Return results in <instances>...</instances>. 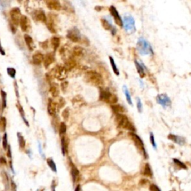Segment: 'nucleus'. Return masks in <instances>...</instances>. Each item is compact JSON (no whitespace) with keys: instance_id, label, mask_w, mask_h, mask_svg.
<instances>
[{"instance_id":"nucleus-33","label":"nucleus","mask_w":191,"mask_h":191,"mask_svg":"<svg viewBox=\"0 0 191 191\" xmlns=\"http://www.w3.org/2000/svg\"><path fill=\"white\" fill-rule=\"evenodd\" d=\"M109 59H110V65L112 66V69H113V71L114 72V73L116 74V75H119V72L118 68L117 67V65H116V64H115V62H114L113 57H109Z\"/></svg>"},{"instance_id":"nucleus-27","label":"nucleus","mask_w":191,"mask_h":191,"mask_svg":"<svg viewBox=\"0 0 191 191\" xmlns=\"http://www.w3.org/2000/svg\"><path fill=\"white\" fill-rule=\"evenodd\" d=\"M51 44L54 50H57V49L59 47L60 45V39L57 37H53L51 39Z\"/></svg>"},{"instance_id":"nucleus-5","label":"nucleus","mask_w":191,"mask_h":191,"mask_svg":"<svg viewBox=\"0 0 191 191\" xmlns=\"http://www.w3.org/2000/svg\"><path fill=\"white\" fill-rule=\"evenodd\" d=\"M129 135H130L131 138L132 139V140L134 141V144H135V146H137V148L142 152L145 158H147V154L146 152V150H145L144 144H143V142L142 141V140L140 138V137H138L137 134H134L133 132H131Z\"/></svg>"},{"instance_id":"nucleus-21","label":"nucleus","mask_w":191,"mask_h":191,"mask_svg":"<svg viewBox=\"0 0 191 191\" xmlns=\"http://www.w3.org/2000/svg\"><path fill=\"white\" fill-rule=\"evenodd\" d=\"M24 39L29 50L32 51L33 49H34V43L32 38L28 34H25V35H24Z\"/></svg>"},{"instance_id":"nucleus-13","label":"nucleus","mask_w":191,"mask_h":191,"mask_svg":"<svg viewBox=\"0 0 191 191\" xmlns=\"http://www.w3.org/2000/svg\"><path fill=\"white\" fill-rule=\"evenodd\" d=\"M85 55V50L84 49L81 47V46H76L73 47V49L72 50V56L73 58H79V57H83V55Z\"/></svg>"},{"instance_id":"nucleus-8","label":"nucleus","mask_w":191,"mask_h":191,"mask_svg":"<svg viewBox=\"0 0 191 191\" xmlns=\"http://www.w3.org/2000/svg\"><path fill=\"white\" fill-rule=\"evenodd\" d=\"M67 37L74 43H78L81 41V34L77 29H70L67 33Z\"/></svg>"},{"instance_id":"nucleus-49","label":"nucleus","mask_w":191,"mask_h":191,"mask_svg":"<svg viewBox=\"0 0 191 191\" xmlns=\"http://www.w3.org/2000/svg\"><path fill=\"white\" fill-rule=\"evenodd\" d=\"M11 191H17L16 184L14 183V181L13 180H11Z\"/></svg>"},{"instance_id":"nucleus-11","label":"nucleus","mask_w":191,"mask_h":191,"mask_svg":"<svg viewBox=\"0 0 191 191\" xmlns=\"http://www.w3.org/2000/svg\"><path fill=\"white\" fill-rule=\"evenodd\" d=\"M110 12L111 15L113 16L114 19V21L116 23V24L118 25L119 26H122V20L121 19V16H119V13H118L117 10L114 8V6H110Z\"/></svg>"},{"instance_id":"nucleus-15","label":"nucleus","mask_w":191,"mask_h":191,"mask_svg":"<svg viewBox=\"0 0 191 191\" xmlns=\"http://www.w3.org/2000/svg\"><path fill=\"white\" fill-rule=\"evenodd\" d=\"M111 95H112V94L109 92L108 90L101 89L100 90V94H99V99H100V100H102L103 102L108 103Z\"/></svg>"},{"instance_id":"nucleus-3","label":"nucleus","mask_w":191,"mask_h":191,"mask_svg":"<svg viewBox=\"0 0 191 191\" xmlns=\"http://www.w3.org/2000/svg\"><path fill=\"white\" fill-rule=\"evenodd\" d=\"M137 49L138 52L143 55H151L153 53L152 48L151 45L148 43V41H146L144 38L140 37L137 41Z\"/></svg>"},{"instance_id":"nucleus-19","label":"nucleus","mask_w":191,"mask_h":191,"mask_svg":"<svg viewBox=\"0 0 191 191\" xmlns=\"http://www.w3.org/2000/svg\"><path fill=\"white\" fill-rule=\"evenodd\" d=\"M57 104L55 102H54L52 99H49V104H48V112L49 115H55L56 111H57Z\"/></svg>"},{"instance_id":"nucleus-37","label":"nucleus","mask_w":191,"mask_h":191,"mask_svg":"<svg viewBox=\"0 0 191 191\" xmlns=\"http://www.w3.org/2000/svg\"><path fill=\"white\" fill-rule=\"evenodd\" d=\"M66 131V126L64 122H61L60 125V129H59V132L61 134H65Z\"/></svg>"},{"instance_id":"nucleus-52","label":"nucleus","mask_w":191,"mask_h":191,"mask_svg":"<svg viewBox=\"0 0 191 191\" xmlns=\"http://www.w3.org/2000/svg\"><path fill=\"white\" fill-rule=\"evenodd\" d=\"M0 163H6V161H5L4 158H0Z\"/></svg>"},{"instance_id":"nucleus-39","label":"nucleus","mask_w":191,"mask_h":191,"mask_svg":"<svg viewBox=\"0 0 191 191\" xmlns=\"http://www.w3.org/2000/svg\"><path fill=\"white\" fill-rule=\"evenodd\" d=\"M2 146L3 149L6 150L8 149V138H7V134H5L3 136V140H2Z\"/></svg>"},{"instance_id":"nucleus-17","label":"nucleus","mask_w":191,"mask_h":191,"mask_svg":"<svg viewBox=\"0 0 191 191\" xmlns=\"http://www.w3.org/2000/svg\"><path fill=\"white\" fill-rule=\"evenodd\" d=\"M76 66V61L75 59L73 58V57H69L68 59H66V61H65V68L68 71L71 70L72 69H73L74 67Z\"/></svg>"},{"instance_id":"nucleus-16","label":"nucleus","mask_w":191,"mask_h":191,"mask_svg":"<svg viewBox=\"0 0 191 191\" xmlns=\"http://www.w3.org/2000/svg\"><path fill=\"white\" fill-rule=\"evenodd\" d=\"M54 61H55V57H54L53 54H52V53L46 54V56L44 57V61H43L45 68H48Z\"/></svg>"},{"instance_id":"nucleus-53","label":"nucleus","mask_w":191,"mask_h":191,"mask_svg":"<svg viewBox=\"0 0 191 191\" xmlns=\"http://www.w3.org/2000/svg\"><path fill=\"white\" fill-rule=\"evenodd\" d=\"M0 52L2 53V55H5V51L2 49V46H0Z\"/></svg>"},{"instance_id":"nucleus-24","label":"nucleus","mask_w":191,"mask_h":191,"mask_svg":"<svg viewBox=\"0 0 191 191\" xmlns=\"http://www.w3.org/2000/svg\"><path fill=\"white\" fill-rule=\"evenodd\" d=\"M71 175H72L73 182H75L79 175V171L78 170L77 168L75 167V166H74L73 163L71 164Z\"/></svg>"},{"instance_id":"nucleus-20","label":"nucleus","mask_w":191,"mask_h":191,"mask_svg":"<svg viewBox=\"0 0 191 191\" xmlns=\"http://www.w3.org/2000/svg\"><path fill=\"white\" fill-rule=\"evenodd\" d=\"M168 137L170 140H172L173 142L178 143L179 145H183L185 143V139L182 137H179V136H176L174 134H170L168 136Z\"/></svg>"},{"instance_id":"nucleus-41","label":"nucleus","mask_w":191,"mask_h":191,"mask_svg":"<svg viewBox=\"0 0 191 191\" xmlns=\"http://www.w3.org/2000/svg\"><path fill=\"white\" fill-rule=\"evenodd\" d=\"M69 108H66V109H64V110H63V112H62V117H63V118H64V119H67L69 118Z\"/></svg>"},{"instance_id":"nucleus-32","label":"nucleus","mask_w":191,"mask_h":191,"mask_svg":"<svg viewBox=\"0 0 191 191\" xmlns=\"http://www.w3.org/2000/svg\"><path fill=\"white\" fill-rule=\"evenodd\" d=\"M47 164L49 165V167L51 168V170L53 171V172H57V167H56V165H55V163L54 162V161H53L52 158H48L47 159Z\"/></svg>"},{"instance_id":"nucleus-23","label":"nucleus","mask_w":191,"mask_h":191,"mask_svg":"<svg viewBox=\"0 0 191 191\" xmlns=\"http://www.w3.org/2000/svg\"><path fill=\"white\" fill-rule=\"evenodd\" d=\"M49 92L50 94H52L53 97H57L59 94V87L58 86L55 84V83H53L51 85L50 87V89H49Z\"/></svg>"},{"instance_id":"nucleus-46","label":"nucleus","mask_w":191,"mask_h":191,"mask_svg":"<svg viewBox=\"0 0 191 191\" xmlns=\"http://www.w3.org/2000/svg\"><path fill=\"white\" fill-rule=\"evenodd\" d=\"M64 105H65V100L63 99V98H61L60 99V100H59V103H58V108L59 109H61V108H62L64 106Z\"/></svg>"},{"instance_id":"nucleus-30","label":"nucleus","mask_w":191,"mask_h":191,"mask_svg":"<svg viewBox=\"0 0 191 191\" xmlns=\"http://www.w3.org/2000/svg\"><path fill=\"white\" fill-rule=\"evenodd\" d=\"M101 23H102L103 28L106 29L107 31H111V29H113L111 24H110V23L107 20H105V19H102V20H101Z\"/></svg>"},{"instance_id":"nucleus-51","label":"nucleus","mask_w":191,"mask_h":191,"mask_svg":"<svg viewBox=\"0 0 191 191\" xmlns=\"http://www.w3.org/2000/svg\"><path fill=\"white\" fill-rule=\"evenodd\" d=\"M8 158H11V147L8 146Z\"/></svg>"},{"instance_id":"nucleus-22","label":"nucleus","mask_w":191,"mask_h":191,"mask_svg":"<svg viewBox=\"0 0 191 191\" xmlns=\"http://www.w3.org/2000/svg\"><path fill=\"white\" fill-rule=\"evenodd\" d=\"M35 19L43 23H46L47 21V17L46 16L43 11H37L35 12Z\"/></svg>"},{"instance_id":"nucleus-1","label":"nucleus","mask_w":191,"mask_h":191,"mask_svg":"<svg viewBox=\"0 0 191 191\" xmlns=\"http://www.w3.org/2000/svg\"><path fill=\"white\" fill-rule=\"evenodd\" d=\"M116 122L117 123L119 127L130 131H134L135 128L132 122L128 119V118L123 114H116Z\"/></svg>"},{"instance_id":"nucleus-34","label":"nucleus","mask_w":191,"mask_h":191,"mask_svg":"<svg viewBox=\"0 0 191 191\" xmlns=\"http://www.w3.org/2000/svg\"><path fill=\"white\" fill-rule=\"evenodd\" d=\"M17 136H18V141H19L20 146L21 149H24L25 146V141L24 137L22 136V134L20 133H18Z\"/></svg>"},{"instance_id":"nucleus-14","label":"nucleus","mask_w":191,"mask_h":191,"mask_svg":"<svg viewBox=\"0 0 191 191\" xmlns=\"http://www.w3.org/2000/svg\"><path fill=\"white\" fill-rule=\"evenodd\" d=\"M20 27L23 32H28L29 26H30L28 17L26 16H22L20 19Z\"/></svg>"},{"instance_id":"nucleus-44","label":"nucleus","mask_w":191,"mask_h":191,"mask_svg":"<svg viewBox=\"0 0 191 191\" xmlns=\"http://www.w3.org/2000/svg\"><path fill=\"white\" fill-rule=\"evenodd\" d=\"M137 109H138V111L140 113L142 112V109H143V105L142 103H141V101L139 98H137Z\"/></svg>"},{"instance_id":"nucleus-54","label":"nucleus","mask_w":191,"mask_h":191,"mask_svg":"<svg viewBox=\"0 0 191 191\" xmlns=\"http://www.w3.org/2000/svg\"><path fill=\"white\" fill-rule=\"evenodd\" d=\"M75 191H80V186L79 185H78L77 187H76V189H75Z\"/></svg>"},{"instance_id":"nucleus-38","label":"nucleus","mask_w":191,"mask_h":191,"mask_svg":"<svg viewBox=\"0 0 191 191\" xmlns=\"http://www.w3.org/2000/svg\"><path fill=\"white\" fill-rule=\"evenodd\" d=\"M173 161L175 163L176 165H178L179 167H181V168H182V169H187V167H186V165L182 163L181 161H180L178 159H173Z\"/></svg>"},{"instance_id":"nucleus-48","label":"nucleus","mask_w":191,"mask_h":191,"mask_svg":"<svg viewBox=\"0 0 191 191\" xmlns=\"http://www.w3.org/2000/svg\"><path fill=\"white\" fill-rule=\"evenodd\" d=\"M150 141L152 143V145L154 147V148H156V143H155V141H154V135L152 133H151L150 134Z\"/></svg>"},{"instance_id":"nucleus-18","label":"nucleus","mask_w":191,"mask_h":191,"mask_svg":"<svg viewBox=\"0 0 191 191\" xmlns=\"http://www.w3.org/2000/svg\"><path fill=\"white\" fill-rule=\"evenodd\" d=\"M33 63L34 64H41L43 61H44V55L41 52L35 53L32 57Z\"/></svg>"},{"instance_id":"nucleus-25","label":"nucleus","mask_w":191,"mask_h":191,"mask_svg":"<svg viewBox=\"0 0 191 191\" xmlns=\"http://www.w3.org/2000/svg\"><path fill=\"white\" fill-rule=\"evenodd\" d=\"M134 64H135V66H136V68H137V73L140 75V78H143L145 75H146V73L144 72V67L143 66V65L141 64L138 63L137 61H134Z\"/></svg>"},{"instance_id":"nucleus-12","label":"nucleus","mask_w":191,"mask_h":191,"mask_svg":"<svg viewBox=\"0 0 191 191\" xmlns=\"http://www.w3.org/2000/svg\"><path fill=\"white\" fill-rule=\"evenodd\" d=\"M46 4L47 7L51 9V10H55V11H59L61 9V3L57 1V0H48L46 1Z\"/></svg>"},{"instance_id":"nucleus-45","label":"nucleus","mask_w":191,"mask_h":191,"mask_svg":"<svg viewBox=\"0 0 191 191\" xmlns=\"http://www.w3.org/2000/svg\"><path fill=\"white\" fill-rule=\"evenodd\" d=\"M3 179H4V183L5 184V187H7V189L8 188V175L5 173V172H3Z\"/></svg>"},{"instance_id":"nucleus-40","label":"nucleus","mask_w":191,"mask_h":191,"mask_svg":"<svg viewBox=\"0 0 191 191\" xmlns=\"http://www.w3.org/2000/svg\"><path fill=\"white\" fill-rule=\"evenodd\" d=\"M118 101V99L117 97V96L115 95V94H113L111 95V96H110V99H109V102L108 103H110L111 105H113V104H115V103H117Z\"/></svg>"},{"instance_id":"nucleus-9","label":"nucleus","mask_w":191,"mask_h":191,"mask_svg":"<svg viewBox=\"0 0 191 191\" xmlns=\"http://www.w3.org/2000/svg\"><path fill=\"white\" fill-rule=\"evenodd\" d=\"M156 100L158 103L163 108H167L171 105V100L167 94H159L156 98Z\"/></svg>"},{"instance_id":"nucleus-26","label":"nucleus","mask_w":191,"mask_h":191,"mask_svg":"<svg viewBox=\"0 0 191 191\" xmlns=\"http://www.w3.org/2000/svg\"><path fill=\"white\" fill-rule=\"evenodd\" d=\"M111 108L115 114H123L125 112V108L121 105H112Z\"/></svg>"},{"instance_id":"nucleus-29","label":"nucleus","mask_w":191,"mask_h":191,"mask_svg":"<svg viewBox=\"0 0 191 191\" xmlns=\"http://www.w3.org/2000/svg\"><path fill=\"white\" fill-rule=\"evenodd\" d=\"M143 174L148 177H152V171L150 165L149 163H146L145 165L144 170H143Z\"/></svg>"},{"instance_id":"nucleus-36","label":"nucleus","mask_w":191,"mask_h":191,"mask_svg":"<svg viewBox=\"0 0 191 191\" xmlns=\"http://www.w3.org/2000/svg\"><path fill=\"white\" fill-rule=\"evenodd\" d=\"M73 105H75V104H81V102H84V99H83V98L80 96H76L75 97L73 98Z\"/></svg>"},{"instance_id":"nucleus-43","label":"nucleus","mask_w":191,"mask_h":191,"mask_svg":"<svg viewBox=\"0 0 191 191\" xmlns=\"http://www.w3.org/2000/svg\"><path fill=\"white\" fill-rule=\"evenodd\" d=\"M2 98V103H3V108H6V94L3 90H1Z\"/></svg>"},{"instance_id":"nucleus-4","label":"nucleus","mask_w":191,"mask_h":191,"mask_svg":"<svg viewBox=\"0 0 191 191\" xmlns=\"http://www.w3.org/2000/svg\"><path fill=\"white\" fill-rule=\"evenodd\" d=\"M52 75L55 78H56L57 80L62 81L65 79L67 76L68 70L66 69L65 66L61 65H57L52 69Z\"/></svg>"},{"instance_id":"nucleus-50","label":"nucleus","mask_w":191,"mask_h":191,"mask_svg":"<svg viewBox=\"0 0 191 191\" xmlns=\"http://www.w3.org/2000/svg\"><path fill=\"white\" fill-rule=\"evenodd\" d=\"M67 86H68V82H67V81H64V82H63V83L61 84V89L63 90L64 92L65 90L66 89Z\"/></svg>"},{"instance_id":"nucleus-35","label":"nucleus","mask_w":191,"mask_h":191,"mask_svg":"<svg viewBox=\"0 0 191 191\" xmlns=\"http://www.w3.org/2000/svg\"><path fill=\"white\" fill-rule=\"evenodd\" d=\"M6 128V119L5 117L0 118V132H4Z\"/></svg>"},{"instance_id":"nucleus-47","label":"nucleus","mask_w":191,"mask_h":191,"mask_svg":"<svg viewBox=\"0 0 191 191\" xmlns=\"http://www.w3.org/2000/svg\"><path fill=\"white\" fill-rule=\"evenodd\" d=\"M150 190L151 191H161L159 189V187L155 185V184H151L150 185Z\"/></svg>"},{"instance_id":"nucleus-28","label":"nucleus","mask_w":191,"mask_h":191,"mask_svg":"<svg viewBox=\"0 0 191 191\" xmlns=\"http://www.w3.org/2000/svg\"><path fill=\"white\" fill-rule=\"evenodd\" d=\"M67 146H68V143L66 141V139L65 137H62L61 138V148H62V153L64 155L67 151Z\"/></svg>"},{"instance_id":"nucleus-7","label":"nucleus","mask_w":191,"mask_h":191,"mask_svg":"<svg viewBox=\"0 0 191 191\" xmlns=\"http://www.w3.org/2000/svg\"><path fill=\"white\" fill-rule=\"evenodd\" d=\"M10 16H11V18L13 24L14 25H16V26L20 24V19L21 17H22L20 8H14L11 9V11H10Z\"/></svg>"},{"instance_id":"nucleus-42","label":"nucleus","mask_w":191,"mask_h":191,"mask_svg":"<svg viewBox=\"0 0 191 191\" xmlns=\"http://www.w3.org/2000/svg\"><path fill=\"white\" fill-rule=\"evenodd\" d=\"M8 73L11 77L14 78L16 75V70L14 68H8Z\"/></svg>"},{"instance_id":"nucleus-10","label":"nucleus","mask_w":191,"mask_h":191,"mask_svg":"<svg viewBox=\"0 0 191 191\" xmlns=\"http://www.w3.org/2000/svg\"><path fill=\"white\" fill-rule=\"evenodd\" d=\"M47 20H48V21H46V25H47L48 29L52 33H55L56 32V28H55L56 22H55V15L50 14L48 16Z\"/></svg>"},{"instance_id":"nucleus-2","label":"nucleus","mask_w":191,"mask_h":191,"mask_svg":"<svg viewBox=\"0 0 191 191\" xmlns=\"http://www.w3.org/2000/svg\"><path fill=\"white\" fill-rule=\"evenodd\" d=\"M85 78L88 82L95 86H101L103 85L102 76L96 71H87L85 73Z\"/></svg>"},{"instance_id":"nucleus-6","label":"nucleus","mask_w":191,"mask_h":191,"mask_svg":"<svg viewBox=\"0 0 191 191\" xmlns=\"http://www.w3.org/2000/svg\"><path fill=\"white\" fill-rule=\"evenodd\" d=\"M122 25L126 32H131L135 31V22L131 16H126L123 19Z\"/></svg>"},{"instance_id":"nucleus-31","label":"nucleus","mask_w":191,"mask_h":191,"mask_svg":"<svg viewBox=\"0 0 191 191\" xmlns=\"http://www.w3.org/2000/svg\"><path fill=\"white\" fill-rule=\"evenodd\" d=\"M123 91H124V94L126 95V99H127L128 102L131 105H132V101H131V97L130 96V93H129V91H128V90L126 86H123Z\"/></svg>"}]
</instances>
